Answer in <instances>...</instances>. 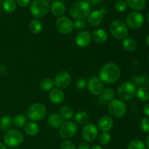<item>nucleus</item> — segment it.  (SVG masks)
Returning <instances> with one entry per match:
<instances>
[{
    "label": "nucleus",
    "mask_w": 149,
    "mask_h": 149,
    "mask_svg": "<svg viewBox=\"0 0 149 149\" xmlns=\"http://www.w3.org/2000/svg\"><path fill=\"white\" fill-rule=\"evenodd\" d=\"M121 76V70L119 66L113 62L104 64L99 72V78L103 83L112 84L117 81Z\"/></svg>",
    "instance_id": "nucleus-1"
},
{
    "label": "nucleus",
    "mask_w": 149,
    "mask_h": 149,
    "mask_svg": "<svg viewBox=\"0 0 149 149\" xmlns=\"http://www.w3.org/2000/svg\"><path fill=\"white\" fill-rule=\"evenodd\" d=\"M90 4L87 1H77L71 4L70 7V14L76 20H84L87 18L91 11Z\"/></svg>",
    "instance_id": "nucleus-2"
},
{
    "label": "nucleus",
    "mask_w": 149,
    "mask_h": 149,
    "mask_svg": "<svg viewBox=\"0 0 149 149\" xmlns=\"http://www.w3.org/2000/svg\"><path fill=\"white\" fill-rule=\"evenodd\" d=\"M47 114V108L43 104L36 102L29 107L26 111L28 118L31 121H38L43 119Z\"/></svg>",
    "instance_id": "nucleus-3"
},
{
    "label": "nucleus",
    "mask_w": 149,
    "mask_h": 149,
    "mask_svg": "<svg viewBox=\"0 0 149 149\" xmlns=\"http://www.w3.org/2000/svg\"><path fill=\"white\" fill-rule=\"evenodd\" d=\"M50 9L49 1L47 0H33L30 5V11L33 17L39 18L47 15Z\"/></svg>",
    "instance_id": "nucleus-4"
},
{
    "label": "nucleus",
    "mask_w": 149,
    "mask_h": 149,
    "mask_svg": "<svg viewBox=\"0 0 149 149\" xmlns=\"http://www.w3.org/2000/svg\"><path fill=\"white\" fill-rule=\"evenodd\" d=\"M23 141V134L19 130L10 129L7 130L4 135V142L6 145L10 148L17 147Z\"/></svg>",
    "instance_id": "nucleus-5"
},
{
    "label": "nucleus",
    "mask_w": 149,
    "mask_h": 149,
    "mask_svg": "<svg viewBox=\"0 0 149 149\" xmlns=\"http://www.w3.org/2000/svg\"><path fill=\"white\" fill-rule=\"evenodd\" d=\"M109 31L113 37L118 39L127 37L128 34V26L122 20H115L110 23Z\"/></svg>",
    "instance_id": "nucleus-6"
},
{
    "label": "nucleus",
    "mask_w": 149,
    "mask_h": 149,
    "mask_svg": "<svg viewBox=\"0 0 149 149\" xmlns=\"http://www.w3.org/2000/svg\"><path fill=\"white\" fill-rule=\"evenodd\" d=\"M136 90V86L131 81L124 82L118 87V96L123 101L130 100L135 96Z\"/></svg>",
    "instance_id": "nucleus-7"
},
{
    "label": "nucleus",
    "mask_w": 149,
    "mask_h": 149,
    "mask_svg": "<svg viewBox=\"0 0 149 149\" xmlns=\"http://www.w3.org/2000/svg\"><path fill=\"white\" fill-rule=\"evenodd\" d=\"M109 112L115 118H122L127 112V105L122 99H113L108 105Z\"/></svg>",
    "instance_id": "nucleus-8"
},
{
    "label": "nucleus",
    "mask_w": 149,
    "mask_h": 149,
    "mask_svg": "<svg viewBox=\"0 0 149 149\" xmlns=\"http://www.w3.org/2000/svg\"><path fill=\"white\" fill-rule=\"evenodd\" d=\"M78 131V126L73 121H65L59 129V136L61 139L68 140L74 137Z\"/></svg>",
    "instance_id": "nucleus-9"
},
{
    "label": "nucleus",
    "mask_w": 149,
    "mask_h": 149,
    "mask_svg": "<svg viewBox=\"0 0 149 149\" xmlns=\"http://www.w3.org/2000/svg\"><path fill=\"white\" fill-rule=\"evenodd\" d=\"M55 26L58 32L61 34H68L74 29V22L66 16H61L57 19Z\"/></svg>",
    "instance_id": "nucleus-10"
},
{
    "label": "nucleus",
    "mask_w": 149,
    "mask_h": 149,
    "mask_svg": "<svg viewBox=\"0 0 149 149\" xmlns=\"http://www.w3.org/2000/svg\"><path fill=\"white\" fill-rule=\"evenodd\" d=\"M126 24L132 29H140L143 25L144 17L138 11L131 12L126 18Z\"/></svg>",
    "instance_id": "nucleus-11"
},
{
    "label": "nucleus",
    "mask_w": 149,
    "mask_h": 149,
    "mask_svg": "<svg viewBox=\"0 0 149 149\" xmlns=\"http://www.w3.org/2000/svg\"><path fill=\"white\" fill-rule=\"evenodd\" d=\"M71 81V76L68 72L63 70L57 73L54 79L55 86L58 89H65L70 85Z\"/></svg>",
    "instance_id": "nucleus-12"
},
{
    "label": "nucleus",
    "mask_w": 149,
    "mask_h": 149,
    "mask_svg": "<svg viewBox=\"0 0 149 149\" xmlns=\"http://www.w3.org/2000/svg\"><path fill=\"white\" fill-rule=\"evenodd\" d=\"M81 134L84 140L87 142L94 141L98 134L97 127L93 123H88L83 127Z\"/></svg>",
    "instance_id": "nucleus-13"
},
{
    "label": "nucleus",
    "mask_w": 149,
    "mask_h": 149,
    "mask_svg": "<svg viewBox=\"0 0 149 149\" xmlns=\"http://www.w3.org/2000/svg\"><path fill=\"white\" fill-rule=\"evenodd\" d=\"M87 87L90 93L94 95H99L103 90V83L99 77H93L89 79Z\"/></svg>",
    "instance_id": "nucleus-14"
},
{
    "label": "nucleus",
    "mask_w": 149,
    "mask_h": 149,
    "mask_svg": "<svg viewBox=\"0 0 149 149\" xmlns=\"http://www.w3.org/2000/svg\"><path fill=\"white\" fill-rule=\"evenodd\" d=\"M92 40L91 34L88 31H80L75 37V42L80 48H86Z\"/></svg>",
    "instance_id": "nucleus-15"
},
{
    "label": "nucleus",
    "mask_w": 149,
    "mask_h": 149,
    "mask_svg": "<svg viewBox=\"0 0 149 149\" xmlns=\"http://www.w3.org/2000/svg\"><path fill=\"white\" fill-rule=\"evenodd\" d=\"M103 20V13L100 10H93L87 16V22L93 27L98 26Z\"/></svg>",
    "instance_id": "nucleus-16"
},
{
    "label": "nucleus",
    "mask_w": 149,
    "mask_h": 149,
    "mask_svg": "<svg viewBox=\"0 0 149 149\" xmlns=\"http://www.w3.org/2000/svg\"><path fill=\"white\" fill-rule=\"evenodd\" d=\"M113 126V119L111 117L109 116V115H103L97 121V127L102 132L110 131Z\"/></svg>",
    "instance_id": "nucleus-17"
},
{
    "label": "nucleus",
    "mask_w": 149,
    "mask_h": 149,
    "mask_svg": "<svg viewBox=\"0 0 149 149\" xmlns=\"http://www.w3.org/2000/svg\"><path fill=\"white\" fill-rule=\"evenodd\" d=\"M64 122L65 119L63 118L61 113H57V112L50 114L47 118L48 124L54 129H60Z\"/></svg>",
    "instance_id": "nucleus-18"
},
{
    "label": "nucleus",
    "mask_w": 149,
    "mask_h": 149,
    "mask_svg": "<svg viewBox=\"0 0 149 149\" xmlns=\"http://www.w3.org/2000/svg\"><path fill=\"white\" fill-rule=\"evenodd\" d=\"M92 40L97 44H103L108 39V33L103 29H95L91 34Z\"/></svg>",
    "instance_id": "nucleus-19"
},
{
    "label": "nucleus",
    "mask_w": 149,
    "mask_h": 149,
    "mask_svg": "<svg viewBox=\"0 0 149 149\" xmlns=\"http://www.w3.org/2000/svg\"><path fill=\"white\" fill-rule=\"evenodd\" d=\"M49 100H50L53 104L59 105V104L62 103V102H63L64 98H65V94H64L62 89L56 88V89H52V90L49 92Z\"/></svg>",
    "instance_id": "nucleus-20"
},
{
    "label": "nucleus",
    "mask_w": 149,
    "mask_h": 149,
    "mask_svg": "<svg viewBox=\"0 0 149 149\" xmlns=\"http://www.w3.org/2000/svg\"><path fill=\"white\" fill-rule=\"evenodd\" d=\"M49 10H51V13L53 15L61 17L65 13V5L62 1L57 0V1H53L52 3Z\"/></svg>",
    "instance_id": "nucleus-21"
},
{
    "label": "nucleus",
    "mask_w": 149,
    "mask_h": 149,
    "mask_svg": "<svg viewBox=\"0 0 149 149\" xmlns=\"http://www.w3.org/2000/svg\"><path fill=\"white\" fill-rule=\"evenodd\" d=\"M131 82L138 87H146L149 85V77L146 74H140V75H135L131 78Z\"/></svg>",
    "instance_id": "nucleus-22"
},
{
    "label": "nucleus",
    "mask_w": 149,
    "mask_h": 149,
    "mask_svg": "<svg viewBox=\"0 0 149 149\" xmlns=\"http://www.w3.org/2000/svg\"><path fill=\"white\" fill-rule=\"evenodd\" d=\"M24 130L26 134L31 137H34L37 135L38 133L39 132V127L36 122L30 121V122L26 123L24 127Z\"/></svg>",
    "instance_id": "nucleus-23"
},
{
    "label": "nucleus",
    "mask_w": 149,
    "mask_h": 149,
    "mask_svg": "<svg viewBox=\"0 0 149 149\" xmlns=\"http://www.w3.org/2000/svg\"><path fill=\"white\" fill-rule=\"evenodd\" d=\"M127 4L135 11L143 10L146 6V0H127Z\"/></svg>",
    "instance_id": "nucleus-24"
},
{
    "label": "nucleus",
    "mask_w": 149,
    "mask_h": 149,
    "mask_svg": "<svg viewBox=\"0 0 149 149\" xmlns=\"http://www.w3.org/2000/svg\"><path fill=\"white\" fill-rule=\"evenodd\" d=\"M74 119L77 124H80V125H85L89 123L90 117L87 112L79 111L74 115Z\"/></svg>",
    "instance_id": "nucleus-25"
},
{
    "label": "nucleus",
    "mask_w": 149,
    "mask_h": 149,
    "mask_svg": "<svg viewBox=\"0 0 149 149\" xmlns=\"http://www.w3.org/2000/svg\"><path fill=\"white\" fill-rule=\"evenodd\" d=\"M42 23L37 19H33L29 24V29L33 34H39L42 30Z\"/></svg>",
    "instance_id": "nucleus-26"
},
{
    "label": "nucleus",
    "mask_w": 149,
    "mask_h": 149,
    "mask_svg": "<svg viewBox=\"0 0 149 149\" xmlns=\"http://www.w3.org/2000/svg\"><path fill=\"white\" fill-rule=\"evenodd\" d=\"M135 95L138 100L141 101V102H146L149 99V89L146 86L139 87L136 90Z\"/></svg>",
    "instance_id": "nucleus-27"
},
{
    "label": "nucleus",
    "mask_w": 149,
    "mask_h": 149,
    "mask_svg": "<svg viewBox=\"0 0 149 149\" xmlns=\"http://www.w3.org/2000/svg\"><path fill=\"white\" fill-rule=\"evenodd\" d=\"M13 119L11 115H4L0 120V129L2 131H7L10 129L12 125L13 124Z\"/></svg>",
    "instance_id": "nucleus-28"
},
{
    "label": "nucleus",
    "mask_w": 149,
    "mask_h": 149,
    "mask_svg": "<svg viewBox=\"0 0 149 149\" xmlns=\"http://www.w3.org/2000/svg\"><path fill=\"white\" fill-rule=\"evenodd\" d=\"M122 45L125 50L129 52H132L137 48V42L132 37H125L122 42Z\"/></svg>",
    "instance_id": "nucleus-29"
},
{
    "label": "nucleus",
    "mask_w": 149,
    "mask_h": 149,
    "mask_svg": "<svg viewBox=\"0 0 149 149\" xmlns=\"http://www.w3.org/2000/svg\"><path fill=\"white\" fill-rule=\"evenodd\" d=\"M101 98L103 100L105 101V102H111V100H113V99H115V91L113 90L111 88H106V89H103V91L100 93Z\"/></svg>",
    "instance_id": "nucleus-30"
},
{
    "label": "nucleus",
    "mask_w": 149,
    "mask_h": 149,
    "mask_svg": "<svg viewBox=\"0 0 149 149\" xmlns=\"http://www.w3.org/2000/svg\"><path fill=\"white\" fill-rule=\"evenodd\" d=\"M13 123L14 126L18 128H21V127H25V125L27 123V118L24 115L22 114H18V115H15L13 119Z\"/></svg>",
    "instance_id": "nucleus-31"
},
{
    "label": "nucleus",
    "mask_w": 149,
    "mask_h": 149,
    "mask_svg": "<svg viewBox=\"0 0 149 149\" xmlns=\"http://www.w3.org/2000/svg\"><path fill=\"white\" fill-rule=\"evenodd\" d=\"M61 115L64 119H71L74 115V110L68 105H64L61 109Z\"/></svg>",
    "instance_id": "nucleus-32"
},
{
    "label": "nucleus",
    "mask_w": 149,
    "mask_h": 149,
    "mask_svg": "<svg viewBox=\"0 0 149 149\" xmlns=\"http://www.w3.org/2000/svg\"><path fill=\"white\" fill-rule=\"evenodd\" d=\"M3 8L7 13H13L17 8V3L15 0H4Z\"/></svg>",
    "instance_id": "nucleus-33"
},
{
    "label": "nucleus",
    "mask_w": 149,
    "mask_h": 149,
    "mask_svg": "<svg viewBox=\"0 0 149 149\" xmlns=\"http://www.w3.org/2000/svg\"><path fill=\"white\" fill-rule=\"evenodd\" d=\"M127 149H146V145L142 140L135 139L129 142Z\"/></svg>",
    "instance_id": "nucleus-34"
},
{
    "label": "nucleus",
    "mask_w": 149,
    "mask_h": 149,
    "mask_svg": "<svg viewBox=\"0 0 149 149\" xmlns=\"http://www.w3.org/2000/svg\"><path fill=\"white\" fill-rule=\"evenodd\" d=\"M54 86V80L50 78H44L40 82V88L43 91H50L53 89Z\"/></svg>",
    "instance_id": "nucleus-35"
},
{
    "label": "nucleus",
    "mask_w": 149,
    "mask_h": 149,
    "mask_svg": "<svg viewBox=\"0 0 149 149\" xmlns=\"http://www.w3.org/2000/svg\"><path fill=\"white\" fill-rule=\"evenodd\" d=\"M111 136L108 131H103L99 136V142L103 145H107L111 143Z\"/></svg>",
    "instance_id": "nucleus-36"
},
{
    "label": "nucleus",
    "mask_w": 149,
    "mask_h": 149,
    "mask_svg": "<svg viewBox=\"0 0 149 149\" xmlns=\"http://www.w3.org/2000/svg\"><path fill=\"white\" fill-rule=\"evenodd\" d=\"M114 7L118 12H125L126 10L127 7V1L125 0H118L116 1L114 4Z\"/></svg>",
    "instance_id": "nucleus-37"
},
{
    "label": "nucleus",
    "mask_w": 149,
    "mask_h": 149,
    "mask_svg": "<svg viewBox=\"0 0 149 149\" xmlns=\"http://www.w3.org/2000/svg\"><path fill=\"white\" fill-rule=\"evenodd\" d=\"M141 130L146 133H149V117H146L141 119L140 123Z\"/></svg>",
    "instance_id": "nucleus-38"
},
{
    "label": "nucleus",
    "mask_w": 149,
    "mask_h": 149,
    "mask_svg": "<svg viewBox=\"0 0 149 149\" xmlns=\"http://www.w3.org/2000/svg\"><path fill=\"white\" fill-rule=\"evenodd\" d=\"M60 149H77V148H76L75 145L73 142L68 140H65L61 144Z\"/></svg>",
    "instance_id": "nucleus-39"
},
{
    "label": "nucleus",
    "mask_w": 149,
    "mask_h": 149,
    "mask_svg": "<svg viewBox=\"0 0 149 149\" xmlns=\"http://www.w3.org/2000/svg\"><path fill=\"white\" fill-rule=\"evenodd\" d=\"M86 26V23L84 20H76L74 23V28L77 30L82 31Z\"/></svg>",
    "instance_id": "nucleus-40"
},
{
    "label": "nucleus",
    "mask_w": 149,
    "mask_h": 149,
    "mask_svg": "<svg viewBox=\"0 0 149 149\" xmlns=\"http://www.w3.org/2000/svg\"><path fill=\"white\" fill-rule=\"evenodd\" d=\"M87 84V83L86 79L84 78V77H80L77 80V83H76V87L78 89L81 90V89H84L86 87Z\"/></svg>",
    "instance_id": "nucleus-41"
},
{
    "label": "nucleus",
    "mask_w": 149,
    "mask_h": 149,
    "mask_svg": "<svg viewBox=\"0 0 149 149\" xmlns=\"http://www.w3.org/2000/svg\"><path fill=\"white\" fill-rule=\"evenodd\" d=\"M31 2V0H16V3L22 7H27Z\"/></svg>",
    "instance_id": "nucleus-42"
},
{
    "label": "nucleus",
    "mask_w": 149,
    "mask_h": 149,
    "mask_svg": "<svg viewBox=\"0 0 149 149\" xmlns=\"http://www.w3.org/2000/svg\"><path fill=\"white\" fill-rule=\"evenodd\" d=\"M7 74V67L4 64H0V76L5 75Z\"/></svg>",
    "instance_id": "nucleus-43"
},
{
    "label": "nucleus",
    "mask_w": 149,
    "mask_h": 149,
    "mask_svg": "<svg viewBox=\"0 0 149 149\" xmlns=\"http://www.w3.org/2000/svg\"><path fill=\"white\" fill-rule=\"evenodd\" d=\"M90 145L87 143H81L79 144L77 149H90Z\"/></svg>",
    "instance_id": "nucleus-44"
},
{
    "label": "nucleus",
    "mask_w": 149,
    "mask_h": 149,
    "mask_svg": "<svg viewBox=\"0 0 149 149\" xmlns=\"http://www.w3.org/2000/svg\"><path fill=\"white\" fill-rule=\"evenodd\" d=\"M143 111L144 114H145L147 117H149V103L144 105Z\"/></svg>",
    "instance_id": "nucleus-45"
},
{
    "label": "nucleus",
    "mask_w": 149,
    "mask_h": 149,
    "mask_svg": "<svg viewBox=\"0 0 149 149\" xmlns=\"http://www.w3.org/2000/svg\"><path fill=\"white\" fill-rule=\"evenodd\" d=\"M103 1H104V0H91L92 4H94V5H95V4H100V3L103 2Z\"/></svg>",
    "instance_id": "nucleus-46"
},
{
    "label": "nucleus",
    "mask_w": 149,
    "mask_h": 149,
    "mask_svg": "<svg viewBox=\"0 0 149 149\" xmlns=\"http://www.w3.org/2000/svg\"><path fill=\"white\" fill-rule=\"evenodd\" d=\"M90 149H103L101 146L100 145H93L90 148Z\"/></svg>",
    "instance_id": "nucleus-47"
},
{
    "label": "nucleus",
    "mask_w": 149,
    "mask_h": 149,
    "mask_svg": "<svg viewBox=\"0 0 149 149\" xmlns=\"http://www.w3.org/2000/svg\"><path fill=\"white\" fill-rule=\"evenodd\" d=\"M0 149H7V148L6 146V145H4V143L0 142Z\"/></svg>",
    "instance_id": "nucleus-48"
},
{
    "label": "nucleus",
    "mask_w": 149,
    "mask_h": 149,
    "mask_svg": "<svg viewBox=\"0 0 149 149\" xmlns=\"http://www.w3.org/2000/svg\"><path fill=\"white\" fill-rule=\"evenodd\" d=\"M145 42H146V45L149 47V34L148 36H146V37Z\"/></svg>",
    "instance_id": "nucleus-49"
},
{
    "label": "nucleus",
    "mask_w": 149,
    "mask_h": 149,
    "mask_svg": "<svg viewBox=\"0 0 149 149\" xmlns=\"http://www.w3.org/2000/svg\"><path fill=\"white\" fill-rule=\"evenodd\" d=\"M146 145L147 148L149 149V135L146 137Z\"/></svg>",
    "instance_id": "nucleus-50"
},
{
    "label": "nucleus",
    "mask_w": 149,
    "mask_h": 149,
    "mask_svg": "<svg viewBox=\"0 0 149 149\" xmlns=\"http://www.w3.org/2000/svg\"><path fill=\"white\" fill-rule=\"evenodd\" d=\"M147 20H148V21L149 23V12L148 13V14H147Z\"/></svg>",
    "instance_id": "nucleus-51"
},
{
    "label": "nucleus",
    "mask_w": 149,
    "mask_h": 149,
    "mask_svg": "<svg viewBox=\"0 0 149 149\" xmlns=\"http://www.w3.org/2000/svg\"><path fill=\"white\" fill-rule=\"evenodd\" d=\"M148 62H149V53H148Z\"/></svg>",
    "instance_id": "nucleus-52"
},
{
    "label": "nucleus",
    "mask_w": 149,
    "mask_h": 149,
    "mask_svg": "<svg viewBox=\"0 0 149 149\" xmlns=\"http://www.w3.org/2000/svg\"><path fill=\"white\" fill-rule=\"evenodd\" d=\"M59 1H63V0H59Z\"/></svg>",
    "instance_id": "nucleus-53"
},
{
    "label": "nucleus",
    "mask_w": 149,
    "mask_h": 149,
    "mask_svg": "<svg viewBox=\"0 0 149 149\" xmlns=\"http://www.w3.org/2000/svg\"><path fill=\"white\" fill-rule=\"evenodd\" d=\"M47 1H50V0H47Z\"/></svg>",
    "instance_id": "nucleus-54"
},
{
    "label": "nucleus",
    "mask_w": 149,
    "mask_h": 149,
    "mask_svg": "<svg viewBox=\"0 0 149 149\" xmlns=\"http://www.w3.org/2000/svg\"><path fill=\"white\" fill-rule=\"evenodd\" d=\"M15 149H19V148H15Z\"/></svg>",
    "instance_id": "nucleus-55"
}]
</instances>
